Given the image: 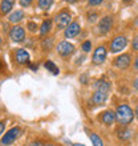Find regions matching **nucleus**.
<instances>
[{"mask_svg":"<svg viewBox=\"0 0 138 146\" xmlns=\"http://www.w3.org/2000/svg\"><path fill=\"white\" fill-rule=\"evenodd\" d=\"M134 118V113L127 104H121L115 110V119L121 125H129Z\"/></svg>","mask_w":138,"mask_h":146,"instance_id":"f257e3e1","label":"nucleus"},{"mask_svg":"<svg viewBox=\"0 0 138 146\" xmlns=\"http://www.w3.org/2000/svg\"><path fill=\"white\" fill-rule=\"evenodd\" d=\"M70 20H72V16H70V13L68 11L58 12L57 15H56V17H54V21H56V24H57V27L60 29H64V28L68 27Z\"/></svg>","mask_w":138,"mask_h":146,"instance_id":"f03ea898","label":"nucleus"},{"mask_svg":"<svg viewBox=\"0 0 138 146\" xmlns=\"http://www.w3.org/2000/svg\"><path fill=\"white\" fill-rule=\"evenodd\" d=\"M127 45V40L125 36H117L111 40L110 42V52L113 53H117V52H121L122 49H125Z\"/></svg>","mask_w":138,"mask_h":146,"instance_id":"7ed1b4c3","label":"nucleus"},{"mask_svg":"<svg viewBox=\"0 0 138 146\" xmlns=\"http://www.w3.org/2000/svg\"><path fill=\"white\" fill-rule=\"evenodd\" d=\"M57 53L62 57H69L70 54L74 53V45L69 41H61L57 45Z\"/></svg>","mask_w":138,"mask_h":146,"instance_id":"20e7f679","label":"nucleus"},{"mask_svg":"<svg viewBox=\"0 0 138 146\" xmlns=\"http://www.w3.org/2000/svg\"><path fill=\"white\" fill-rule=\"evenodd\" d=\"M19 134H20V129H19V127H12L11 130H8L7 133H5V135L1 138V145H3V146L11 145V143L13 142L17 137H19Z\"/></svg>","mask_w":138,"mask_h":146,"instance_id":"39448f33","label":"nucleus"},{"mask_svg":"<svg viewBox=\"0 0 138 146\" xmlns=\"http://www.w3.org/2000/svg\"><path fill=\"white\" fill-rule=\"evenodd\" d=\"M9 37H11L12 41H15V42L24 41V38H25V31H24V28L19 27V25L13 27L11 29V32H9Z\"/></svg>","mask_w":138,"mask_h":146,"instance_id":"423d86ee","label":"nucleus"},{"mask_svg":"<svg viewBox=\"0 0 138 146\" xmlns=\"http://www.w3.org/2000/svg\"><path fill=\"white\" fill-rule=\"evenodd\" d=\"M111 25H113V17L111 16H105L98 23L97 29H98V32H100L101 35H105V33H107L111 29Z\"/></svg>","mask_w":138,"mask_h":146,"instance_id":"0eeeda50","label":"nucleus"},{"mask_svg":"<svg viewBox=\"0 0 138 146\" xmlns=\"http://www.w3.org/2000/svg\"><path fill=\"white\" fill-rule=\"evenodd\" d=\"M106 48L105 46H98L96 50H94V53H93V64L94 65H101L104 61H105V58H106Z\"/></svg>","mask_w":138,"mask_h":146,"instance_id":"6e6552de","label":"nucleus"},{"mask_svg":"<svg viewBox=\"0 0 138 146\" xmlns=\"http://www.w3.org/2000/svg\"><path fill=\"white\" fill-rule=\"evenodd\" d=\"M15 61L19 64V65H25L29 62V53H28L25 49H15Z\"/></svg>","mask_w":138,"mask_h":146,"instance_id":"1a4fd4ad","label":"nucleus"},{"mask_svg":"<svg viewBox=\"0 0 138 146\" xmlns=\"http://www.w3.org/2000/svg\"><path fill=\"white\" fill-rule=\"evenodd\" d=\"M114 65L117 66V68H119V69H126L127 66L130 65V56L126 53L118 56V57L114 60Z\"/></svg>","mask_w":138,"mask_h":146,"instance_id":"9d476101","label":"nucleus"},{"mask_svg":"<svg viewBox=\"0 0 138 146\" xmlns=\"http://www.w3.org/2000/svg\"><path fill=\"white\" fill-rule=\"evenodd\" d=\"M80 31H81V27H80V24L78 23H70L66 27V29H65V37L66 38H72V37H76L78 33H80Z\"/></svg>","mask_w":138,"mask_h":146,"instance_id":"9b49d317","label":"nucleus"},{"mask_svg":"<svg viewBox=\"0 0 138 146\" xmlns=\"http://www.w3.org/2000/svg\"><path fill=\"white\" fill-rule=\"evenodd\" d=\"M106 98H107V92L96 89V93L93 94L92 101H93V104H96V105H102V104H105Z\"/></svg>","mask_w":138,"mask_h":146,"instance_id":"f8f14e48","label":"nucleus"},{"mask_svg":"<svg viewBox=\"0 0 138 146\" xmlns=\"http://www.w3.org/2000/svg\"><path fill=\"white\" fill-rule=\"evenodd\" d=\"M101 121H102L105 125H107V126H110V125H113L115 121V113L111 110H106L104 111L102 115H101Z\"/></svg>","mask_w":138,"mask_h":146,"instance_id":"ddd939ff","label":"nucleus"},{"mask_svg":"<svg viewBox=\"0 0 138 146\" xmlns=\"http://www.w3.org/2000/svg\"><path fill=\"white\" fill-rule=\"evenodd\" d=\"M13 4H15V0H1V4H0V12H1V15L9 13L11 9L13 8Z\"/></svg>","mask_w":138,"mask_h":146,"instance_id":"4468645a","label":"nucleus"},{"mask_svg":"<svg viewBox=\"0 0 138 146\" xmlns=\"http://www.w3.org/2000/svg\"><path fill=\"white\" fill-rule=\"evenodd\" d=\"M50 29H52V20H45V21H42L41 27H40V35L41 36H45L48 35L50 32Z\"/></svg>","mask_w":138,"mask_h":146,"instance_id":"2eb2a0df","label":"nucleus"},{"mask_svg":"<svg viewBox=\"0 0 138 146\" xmlns=\"http://www.w3.org/2000/svg\"><path fill=\"white\" fill-rule=\"evenodd\" d=\"M24 19V12L21 11V9H17L16 12H13L11 16H9V21L11 23H19V21H21V20Z\"/></svg>","mask_w":138,"mask_h":146,"instance_id":"dca6fc26","label":"nucleus"},{"mask_svg":"<svg viewBox=\"0 0 138 146\" xmlns=\"http://www.w3.org/2000/svg\"><path fill=\"white\" fill-rule=\"evenodd\" d=\"M96 89H98V90H104V92L109 93V90H110V84H109L107 81H105V80H100L96 84Z\"/></svg>","mask_w":138,"mask_h":146,"instance_id":"f3484780","label":"nucleus"},{"mask_svg":"<svg viewBox=\"0 0 138 146\" xmlns=\"http://www.w3.org/2000/svg\"><path fill=\"white\" fill-rule=\"evenodd\" d=\"M45 68L48 69V72H50L52 74H58V73H60V69H58L57 66L54 65V62L50 61V60L45 61Z\"/></svg>","mask_w":138,"mask_h":146,"instance_id":"a211bd4d","label":"nucleus"},{"mask_svg":"<svg viewBox=\"0 0 138 146\" xmlns=\"http://www.w3.org/2000/svg\"><path fill=\"white\" fill-rule=\"evenodd\" d=\"M89 138H90V141H92L93 146H104L102 139H101L96 133H90V134H89Z\"/></svg>","mask_w":138,"mask_h":146,"instance_id":"6ab92c4d","label":"nucleus"},{"mask_svg":"<svg viewBox=\"0 0 138 146\" xmlns=\"http://www.w3.org/2000/svg\"><path fill=\"white\" fill-rule=\"evenodd\" d=\"M53 4V0H38V7L41 9H49Z\"/></svg>","mask_w":138,"mask_h":146,"instance_id":"aec40b11","label":"nucleus"},{"mask_svg":"<svg viewBox=\"0 0 138 146\" xmlns=\"http://www.w3.org/2000/svg\"><path fill=\"white\" fill-rule=\"evenodd\" d=\"M131 135V131L127 130V129H122V130H118V137L121 139H129Z\"/></svg>","mask_w":138,"mask_h":146,"instance_id":"412c9836","label":"nucleus"},{"mask_svg":"<svg viewBox=\"0 0 138 146\" xmlns=\"http://www.w3.org/2000/svg\"><path fill=\"white\" fill-rule=\"evenodd\" d=\"M52 45H53V38H45V40H42L41 46L44 50H49L52 48Z\"/></svg>","mask_w":138,"mask_h":146,"instance_id":"4be33fe9","label":"nucleus"},{"mask_svg":"<svg viewBox=\"0 0 138 146\" xmlns=\"http://www.w3.org/2000/svg\"><path fill=\"white\" fill-rule=\"evenodd\" d=\"M90 49H92V42L90 41L82 42V50L84 52H90Z\"/></svg>","mask_w":138,"mask_h":146,"instance_id":"5701e85b","label":"nucleus"},{"mask_svg":"<svg viewBox=\"0 0 138 146\" xmlns=\"http://www.w3.org/2000/svg\"><path fill=\"white\" fill-rule=\"evenodd\" d=\"M19 1H20V5H21V7H29L33 0H19Z\"/></svg>","mask_w":138,"mask_h":146,"instance_id":"b1692460","label":"nucleus"},{"mask_svg":"<svg viewBox=\"0 0 138 146\" xmlns=\"http://www.w3.org/2000/svg\"><path fill=\"white\" fill-rule=\"evenodd\" d=\"M98 17V15L97 13H94V12H92V13H88V19H89V21H96V19Z\"/></svg>","mask_w":138,"mask_h":146,"instance_id":"393cba45","label":"nucleus"},{"mask_svg":"<svg viewBox=\"0 0 138 146\" xmlns=\"http://www.w3.org/2000/svg\"><path fill=\"white\" fill-rule=\"evenodd\" d=\"M28 29L31 32H34L36 29H37V24H34V23H32V21H29L28 23Z\"/></svg>","mask_w":138,"mask_h":146,"instance_id":"a878e982","label":"nucleus"},{"mask_svg":"<svg viewBox=\"0 0 138 146\" xmlns=\"http://www.w3.org/2000/svg\"><path fill=\"white\" fill-rule=\"evenodd\" d=\"M104 0H89V5H98L101 4Z\"/></svg>","mask_w":138,"mask_h":146,"instance_id":"bb28decb","label":"nucleus"},{"mask_svg":"<svg viewBox=\"0 0 138 146\" xmlns=\"http://www.w3.org/2000/svg\"><path fill=\"white\" fill-rule=\"evenodd\" d=\"M133 49L138 50V37H135L134 40H133Z\"/></svg>","mask_w":138,"mask_h":146,"instance_id":"cd10ccee","label":"nucleus"},{"mask_svg":"<svg viewBox=\"0 0 138 146\" xmlns=\"http://www.w3.org/2000/svg\"><path fill=\"white\" fill-rule=\"evenodd\" d=\"M4 127H5V121H1V122H0V135H1V133L4 131Z\"/></svg>","mask_w":138,"mask_h":146,"instance_id":"c85d7f7f","label":"nucleus"},{"mask_svg":"<svg viewBox=\"0 0 138 146\" xmlns=\"http://www.w3.org/2000/svg\"><path fill=\"white\" fill-rule=\"evenodd\" d=\"M29 146H44V143H42L41 141H34V142H32Z\"/></svg>","mask_w":138,"mask_h":146,"instance_id":"c756f323","label":"nucleus"},{"mask_svg":"<svg viewBox=\"0 0 138 146\" xmlns=\"http://www.w3.org/2000/svg\"><path fill=\"white\" fill-rule=\"evenodd\" d=\"M80 81H82V84H86V76H81Z\"/></svg>","mask_w":138,"mask_h":146,"instance_id":"7c9ffc66","label":"nucleus"},{"mask_svg":"<svg viewBox=\"0 0 138 146\" xmlns=\"http://www.w3.org/2000/svg\"><path fill=\"white\" fill-rule=\"evenodd\" d=\"M31 69L32 70H37L38 69V65H34V64H33V65H31Z\"/></svg>","mask_w":138,"mask_h":146,"instance_id":"2f4dec72","label":"nucleus"},{"mask_svg":"<svg viewBox=\"0 0 138 146\" xmlns=\"http://www.w3.org/2000/svg\"><path fill=\"white\" fill-rule=\"evenodd\" d=\"M4 69V64H3V61H1V58H0V72Z\"/></svg>","mask_w":138,"mask_h":146,"instance_id":"473e14b6","label":"nucleus"},{"mask_svg":"<svg viewBox=\"0 0 138 146\" xmlns=\"http://www.w3.org/2000/svg\"><path fill=\"white\" fill-rule=\"evenodd\" d=\"M134 66L138 69V56H137V58H135V62H134Z\"/></svg>","mask_w":138,"mask_h":146,"instance_id":"72a5a7b5","label":"nucleus"},{"mask_svg":"<svg viewBox=\"0 0 138 146\" xmlns=\"http://www.w3.org/2000/svg\"><path fill=\"white\" fill-rule=\"evenodd\" d=\"M134 88H135V89H138V78L134 81Z\"/></svg>","mask_w":138,"mask_h":146,"instance_id":"f704fd0d","label":"nucleus"},{"mask_svg":"<svg viewBox=\"0 0 138 146\" xmlns=\"http://www.w3.org/2000/svg\"><path fill=\"white\" fill-rule=\"evenodd\" d=\"M66 1H68V3H69V4H73V3H76L77 0H66Z\"/></svg>","mask_w":138,"mask_h":146,"instance_id":"c9c22d12","label":"nucleus"},{"mask_svg":"<svg viewBox=\"0 0 138 146\" xmlns=\"http://www.w3.org/2000/svg\"><path fill=\"white\" fill-rule=\"evenodd\" d=\"M135 115H137V118H138V106H137V109H135Z\"/></svg>","mask_w":138,"mask_h":146,"instance_id":"e433bc0d","label":"nucleus"},{"mask_svg":"<svg viewBox=\"0 0 138 146\" xmlns=\"http://www.w3.org/2000/svg\"><path fill=\"white\" fill-rule=\"evenodd\" d=\"M73 146H84V145H81V143H74Z\"/></svg>","mask_w":138,"mask_h":146,"instance_id":"4c0bfd02","label":"nucleus"},{"mask_svg":"<svg viewBox=\"0 0 138 146\" xmlns=\"http://www.w3.org/2000/svg\"><path fill=\"white\" fill-rule=\"evenodd\" d=\"M122 1H125V3H129V1H131V0H122Z\"/></svg>","mask_w":138,"mask_h":146,"instance_id":"58836bf2","label":"nucleus"},{"mask_svg":"<svg viewBox=\"0 0 138 146\" xmlns=\"http://www.w3.org/2000/svg\"><path fill=\"white\" fill-rule=\"evenodd\" d=\"M135 24H137V25H138V17H137V20H135Z\"/></svg>","mask_w":138,"mask_h":146,"instance_id":"ea45409f","label":"nucleus"},{"mask_svg":"<svg viewBox=\"0 0 138 146\" xmlns=\"http://www.w3.org/2000/svg\"><path fill=\"white\" fill-rule=\"evenodd\" d=\"M0 45H1V37H0Z\"/></svg>","mask_w":138,"mask_h":146,"instance_id":"a19ab883","label":"nucleus"},{"mask_svg":"<svg viewBox=\"0 0 138 146\" xmlns=\"http://www.w3.org/2000/svg\"><path fill=\"white\" fill-rule=\"evenodd\" d=\"M46 146H54V145H46Z\"/></svg>","mask_w":138,"mask_h":146,"instance_id":"79ce46f5","label":"nucleus"}]
</instances>
